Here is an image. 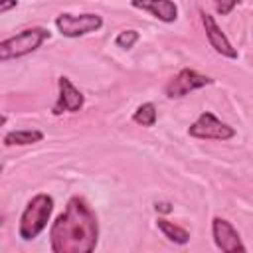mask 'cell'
I'll use <instances>...</instances> for the list:
<instances>
[{"mask_svg":"<svg viewBox=\"0 0 253 253\" xmlns=\"http://www.w3.org/2000/svg\"><path fill=\"white\" fill-rule=\"evenodd\" d=\"M99 241V221L91 206L73 196L65 210L55 217L49 229V247L53 253H91Z\"/></svg>","mask_w":253,"mask_h":253,"instance_id":"1","label":"cell"},{"mask_svg":"<svg viewBox=\"0 0 253 253\" xmlns=\"http://www.w3.org/2000/svg\"><path fill=\"white\" fill-rule=\"evenodd\" d=\"M53 211V198L49 194H36L24 208L18 223V235L24 241L36 239L47 225Z\"/></svg>","mask_w":253,"mask_h":253,"instance_id":"2","label":"cell"},{"mask_svg":"<svg viewBox=\"0 0 253 253\" xmlns=\"http://www.w3.org/2000/svg\"><path fill=\"white\" fill-rule=\"evenodd\" d=\"M47 38H49V32L45 28H42V26L26 28L20 34L0 42V59L2 61H10V59L24 57V55L36 51Z\"/></svg>","mask_w":253,"mask_h":253,"instance_id":"3","label":"cell"},{"mask_svg":"<svg viewBox=\"0 0 253 253\" xmlns=\"http://www.w3.org/2000/svg\"><path fill=\"white\" fill-rule=\"evenodd\" d=\"M188 134L194 136V138H200V140H229L235 136V130L221 123L213 113L210 111H204L188 128Z\"/></svg>","mask_w":253,"mask_h":253,"instance_id":"4","label":"cell"},{"mask_svg":"<svg viewBox=\"0 0 253 253\" xmlns=\"http://www.w3.org/2000/svg\"><path fill=\"white\" fill-rule=\"evenodd\" d=\"M101 26H103V18L99 14H93V12L79 14V16L59 14L55 18V28L65 38H79V36H85V34L101 30Z\"/></svg>","mask_w":253,"mask_h":253,"instance_id":"5","label":"cell"},{"mask_svg":"<svg viewBox=\"0 0 253 253\" xmlns=\"http://www.w3.org/2000/svg\"><path fill=\"white\" fill-rule=\"evenodd\" d=\"M210 83H211V77L202 75V73H198L194 69H182L176 77H172L166 83L164 93L170 99H180V97H186L188 93L198 91V89H202V87H206Z\"/></svg>","mask_w":253,"mask_h":253,"instance_id":"6","label":"cell"},{"mask_svg":"<svg viewBox=\"0 0 253 253\" xmlns=\"http://www.w3.org/2000/svg\"><path fill=\"white\" fill-rule=\"evenodd\" d=\"M211 235L213 241L217 245V249L225 251V253H235V251H247V247L243 245L237 229L223 217H213L211 219Z\"/></svg>","mask_w":253,"mask_h":253,"instance_id":"7","label":"cell"},{"mask_svg":"<svg viewBox=\"0 0 253 253\" xmlns=\"http://www.w3.org/2000/svg\"><path fill=\"white\" fill-rule=\"evenodd\" d=\"M57 85H59V95H57V101H55L51 113L53 115H61V113H77V111H81L83 105H85V97L69 81V77L61 75L57 79Z\"/></svg>","mask_w":253,"mask_h":253,"instance_id":"8","label":"cell"},{"mask_svg":"<svg viewBox=\"0 0 253 253\" xmlns=\"http://www.w3.org/2000/svg\"><path fill=\"white\" fill-rule=\"evenodd\" d=\"M202 24H204V30H206V36H208V42L210 45L223 57H229V59H237V49L231 45V42L227 40V36L221 32V28L217 26V22L213 20V16L202 12Z\"/></svg>","mask_w":253,"mask_h":253,"instance_id":"9","label":"cell"},{"mask_svg":"<svg viewBox=\"0 0 253 253\" xmlns=\"http://www.w3.org/2000/svg\"><path fill=\"white\" fill-rule=\"evenodd\" d=\"M130 6L136 10L148 12L166 24L178 18V6L174 4V0H130Z\"/></svg>","mask_w":253,"mask_h":253,"instance_id":"10","label":"cell"},{"mask_svg":"<svg viewBox=\"0 0 253 253\" xmlns=\"http://www.w3.org/2000/svg\"><path fill=\"white\" fill-rule=\"evenodd\" d=\"M43 140V132L36 128H24V130H10L4 134V146H26V144H36Z\"/></svg>","mask_w":253,"mask_h":253,"instance_id":"11","label":"cell"},{"mask_svg":"<svg viewBox=\"0 0 253 253\" xmlns=\"http://www.w3.org/2000/svg\"><path fill=\"white\" fill-rule=\"evenodd\" d=\"M156 225H158V229L164 233V237H166L168 241H172V243L184 245V243L190 241V233H188L184 227L176 225L174 221H168V219H164V217H158Z\"/></svg>","mask_w":253,"mask_h":253,"instance_id":"12","label":"cell"},{"mask_svg":"<svg viewBox=\"0 0 253 253\" xmlns=\"http://www.w3.org/2000/svg\"><path fill=\"white\" fill-rule=\"evenodd\" d=\"M156 107L154 103H142L140 107H136V111L132 113V121L136 125H142V126H154L156 123Z\"/></svg>","mask_w":253,"mask_h":253,"instance_id":"13","label":"cell"},{"mask_svg":"<svg viewBox=\"0 0 253 253\" xmlns=\"http://www.w3.org/2000/svg\"><path fill=\"white\" fill-rule=\"evenodd\" d=\"M138 32L136 30H123V32H119V36L115 38V43L119 45V47H123V49H130L136 42H138Z\"/></svg>","mask_w":253,"mask_h":253,"instance_id":"14","label":"cell"},{"mask_svg":"<svg viewBox=\"0 0 253 253\" xmlns=\"http://www.w3.org/2000/svg\"><path fill=\"white\" fill-rule=\"evenodd\" d=\"M211 2H213L215 12H217L219 16H229L231 10L239 4V0H211Z\"/></svg>","mask_w":253,"mask_h":253,"instance_id":"15","label":"cell"},{"mask_svg":"<svg viewBox=\"0 0 253 253\" xmlns=\"http://www.w3.org/2000/svg\"><path fill=\"white\" fill-rule=\"evenodd\" d=\"M16 6H18V0H0V14H6Z\"/></svg>","mask_w":253,"mask_h":253,"instance_id":"16","label":"cell"},{"mask_svg":"<svg viewBox=\"0 0 253 253\" xmlns=\"http://www.w3.org/2000/svg\"><path fill=\"white\" fill-rule=\"evenodd\" d=\"M154 210L160 211V213H170V211H172V206H170L168 202H156V204H154Z\"/></svg>","mask_w":253,"mask_h":253,"instance_id":"17","label":"cell"}]
</instances>
